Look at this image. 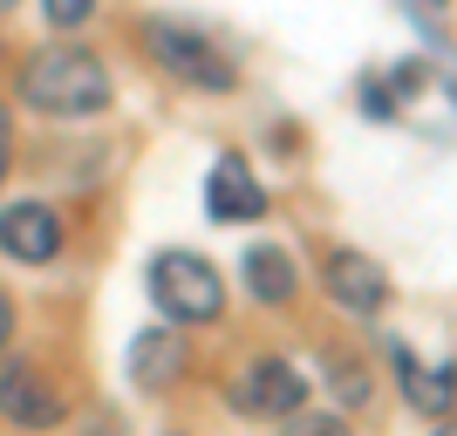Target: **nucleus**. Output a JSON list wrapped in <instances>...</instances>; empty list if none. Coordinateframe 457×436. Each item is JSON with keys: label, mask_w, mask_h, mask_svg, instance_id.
I'll return each mask as SVG.
<instances>
[{"label": "nucleus", "mask_w": 457, "mask_h": 436, "mask_svg": "<svg viewBox=\"0 0 457 436\" xmlns=\"http://www.w3.org/2000/svg\"><path fill=\"white\" fill-rule=\"evenodd\" d=\"M21 103L55 123H82V116L110 110V69L89 55V48H35L21 62Z\"/></svg>", "instance_id": "obj_1"}, {"label": "nucleus", "mask_w": 457, "mask_h": 436, "mask_svg": "<svg viewBox=\"0 0 457 436\" xmlns=\"http://www.w3.org/2000/svg\"><path fill=\"white\" fill-rule=\"evenodd\" d=\"M144 55H151L164 76H178L185 89H212V95L239 89V69H232V55H226L212 35L185 28V21H144Z\"/></svg>", "instance_id": "obj_2"}, {"label": "nucleus", "mask_w": 457, "mask_h": 436, "mask_svg": "<svg viewBox=\"0 0 457 436\" xmlns=\"http://www.w3.org/2000/svg\"><path fill=\"white\" fill-rule=\"evenodd\" d=\"M151 293H157V307H164V321H178V327L219 321V307H226L219 266L198 259V252H157L151 259Z\"/></svg>", "instance_id": "obj_3"}, {"label": "nucleus", "mask_w": 457, "mask_h": 436, "mask_svg": "<svg viewBox=\"0 0 457 436\" xmlns=\"http://www.w3.org/2000/svg\"><path fill=\"white\" fill-rule=\"evenodd\" d=\"M301 402H307V375L294 361H280V355H260V361H246V368L232 375V409H239V416L273 423V416H294Z\"/></svg>", "instance_id": "obj_4"}, {"label": "nucleus", "mask_w": 457, "mask_h": 436, "mask_svg": "<svg viewBox=\"0 0 457 436\" xmlns=\"http://www.w3.org/2000/svg\"><path fill=\"white\" fill-rule=\"evenodd\" d=\"M0 252L21 266H48L62 252V211L41 205V198H21V205H0Z\"/></svg>", "instance_id": "obj_5"}, {"label": "nucleus", "mask_w": 457, "mask_h": 436, "mask_svg": "<svg viewBox=\"0 0 457 436\" xmlns=\"http://www.w3.org/2000/svg\"><path fill=\"white\" fill-rule=\"evenodd\" d=\"M0 416L21 423V430H55L69 416V402L35 361H14V368H0Z\"/></svg>", "instance_id": "obj_6"}, {"label": "nucleus", "mask_w": 457, "mask_h": 436, "mask_svg": "<svg viewBox=\"0 0 457 436\" xmlns=\"http://www.w3.org/2000/svg\"><path fill=\"white\" fill-rule=\"evenodd\" d=\"M205 211L226 218V226H246V218H267V191L260 177L246 171V157H212V177H205Z\"/></svg>", "instance_id": "obj_7"}, {"label": "nucleus", "mask_w": 457, "mask_h": 436, "mask_svg": "<svg viewBox=\"0 0 457 436\" xmlns=\"http://www.w3.org/2000/svg\"><path fill=\"white\" fill-rule=\"evenodd\" d=\"M321 280H328V293H335L348 314H376V307L389 300V273H382L369 252H328Z\"/></svg>", "instance_id": "obj_8"}, {"label": "nucleus", "mask_w": 457, "mask_h": 436, "mask_svg": "<svg viewBox=\"0 0 457 436\" xmlns=\"http://www.w3.org/2000/svg\"><path fill=\"white\" fill-rule=\"evenodd\" d=\"M185 368H191V348H185V334H178V321L130 341V382L137 389H171Z\"/></svg>", "instance_id": "obj_9"}, {"label": "nucleus", "mask_w": 457, "mask_h": 436, "mask_svg": "<svg viewBox=\"0 0 457 436\" xmlns=\"http://www.w3.org/2000/svg\"><path fill=\"white\" fill-rule=\"evenodd\" d=\"M396 368H403V396H410V409L430 423H451L457 396H451V368H417V361L396 348Z\"/></svg>", "instance_id": "obj_10"}, {"label": "nucleus", "mask_w": 457, "mask_h": 436, "mask_svg": "<svg viewBox=\"0 0 457 436\" xmlns=\"http://www.w3.org/2000/svg\"><path fill=\"white\" fill-rule=\"evenodd\" d=\"M239 273H246V293L267 307H287L294 300V266H287L280 246H253L246 259H239Z\"/></svg>", "instance_id": "obj_11"}, {"label": "nucleus", "mask_w": 457, "mask_h": 436, "mask_svg": "<svg viewBox=\"0 0 457 436\" xmlns=\"http://www.w3.org/2000/svg\"><path fill=\"white\" fill-rule=\"evenodd\" d=\"M41 14H48V28H82L96 14V0H41Z\"/></svg>", "instance_id": "obj_12"}, {"label": "nucleus", "mask_w": 457, "mask_h": 436, "mask_svg": "<svg viewBox=\"0 0 457 436\" xmlns=\"http://www.w3.org/2000/svg\"><path fill=\"white\" fill-rule=\"evenodd\" d=\"M7 157H14V123H7V103H0V177H7Z\"/></svg>", "instance_id": "obj_13"}, {"label": "nucleus", "mask_w": 457, "mask_h": 436, "mask_svg": "<svg viewBox=\"0 0 457 436\" xmlns=\"http://www.w3.org/2000/svg\"><path fill=\"white\" fill-rule=\"evenodd\" d=\"M7 334H14V300L0 293V348H7Z\"/></svg>", "instance_id": "obj_14"}, {"label": "nucleus", "mask_w": 457, "mask_h": 436, "mask_svg": "<svg viewBox=\"0 0 457 436\" xmlns=\"http://www.w3.org/2000/svg\"><path fill=\"white\" fill-rule=\"evenodd\" d=\"M0 7H14V0H0Z\"/></svg>", "instance_id": "obj_15"}]
</instances>
